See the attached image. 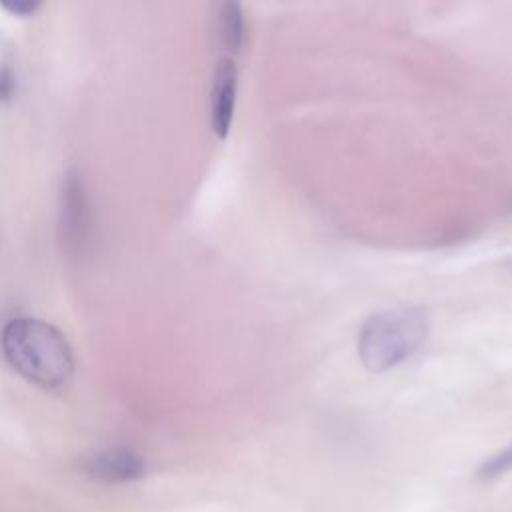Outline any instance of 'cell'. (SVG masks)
I'll return each mask as SVG.
<instances>
[{"instance_id": "6da1fadb", "label": "cell", "mask_w": 512, "mask_h": 512, "mask_svg": "<svg viewBox=\"0 0 512 512\" xmlns=\"http://www.w3.org/2000/svg\"><path fill=\"white\" fill-rule=\"evenodd\" d=\"M0 346L6 362L40 388H60L74 374L76 362L66 336L40 318H12L2 328Z\"/></svg>"}, {"instance_id": "7a4b0ae2", "label": "cell", "mask_w": 512, "mask_h": 512, "mask_svg": "<svg viewBox=\"0 0 512 512\" xmlns=\"http://www.w3.org/2000/svg\"><path fill=\"white\" fill-rule=\"evenodd\" d=\"M428 336V316L416 306H398L370 316L358 332V356L366 370L386 372L418 352Z\"/></svg>"}, {"instance_id": "3957f363", "label": "cell", "mask_w": 512, "mask_h": 512, "mask_svg": "<svg viewBox=\"0 0 512 512\" xmlns=\"http://www.w3.org/2000/svg\"><path fill=\"white\" fill-rule=\"evenodd\" d=\"M92 202L80 170L70 168L60 184L58 234L70 254H84L92 242Z\"/></svg>"}, {"instance_id": "277c9868", "label": "cell", "mask_w": 512, "mask_h": 512, "mask_svg": "<svg viewBox=\"0 0 512 512\" xmlns=\"http://www.w3.org/2000/svg\"><path fill=\"white\" fill-rule=\"evenodd\" d=\"M238 92V68L232 58H220L214 68L212 92H210V124L212 132L224 140L230 132L236 108Z\"/></svg>"}, {"instance_id": "5b68a950", "label": "cell", "mask_w": 512, "mask_h": 512, "mask_svg": "<svg viewBox=\"0 0 512 512\" xmlns=\"http://www.w3.org/2000/svg\"><path fill=\"white\" fill-rule=\"evenodd\" d=\"M84 470L102 482H132L144 476V458L130 448H106L84 460Z\"/></svg>"}, {"instance_id": "8992f818", "label": "cell", "mask_w": 512, "mask_h": 512, "mask_svg": "<svg viewBox=\"0 0 512 512\" xmlns=\"http://www.w3.org/2000/svg\"><path fill=\"white\" fill-rule=\"evenodd\" d=\"M216 30L222 46L228 52L232 54L242 52L246 44V20H244V10L238 2H224L218 6Z\"/></svg>"}, {"instance_id": "52a82bcc", "label": "cell", "mask_w": 512, "mask_h": 512, "mask_svg": "<svg viewBox=\"0 0 512 512\" xmlns=\"http://www.w3.org/2000/svg\"><path fill=\"white\" fill-rule=\"evenodd\" d=\"M512 468V444L504 450H500L498 454H494L492 458H488L480 468H478V476L482 480H492L500 474H504L506 470Z\"/></svg>"}, {"instance_id": "ba28073f", "label": "cell", "mask_w": 512, "mask_h": 512, "mask_svg": "<svg viewBox=\"0 0 512 512\" xmlns=\"http://www.w3.org/2000/svg\"><path fill=\"white\" fill-rule=\"evenodd\" d=\"M18 92V78L12 66L0 64V104H8L14 100Z\"/></svg>"}, {"instance_id": "9c48e42d", "label": "cell", "mask_w": 512, "mask_h": 512, "mask_svg": "<svg viewBox=\"0 0 512 512\" xmlns=\"http://www.w3.org/2000/svg\"><path fill=\"white\" fill-rule=\"evenodd\" d=\"M2 8L6 12H10L12 16H20V18H26V16H34L40 8V2L36 0H26V2H4Z\"/></svg>"}, {"instance_id": "30bf717a", "label": "cell", "mask_w": 512, "mask_h": 512, "mask_svg": "<svg viewBox=\"0 0 512 512\" xmlns=\"http://www.w3.org/2000/svg\"><path fill=\"white\" fill-rule=\"evenodd\" d=\"M506 268H508V272H510V274H512V258H510V260H508V264H506Z\"/></svg>"}]
</instances>
